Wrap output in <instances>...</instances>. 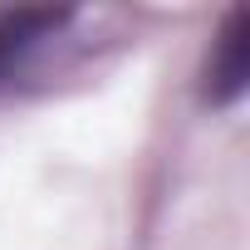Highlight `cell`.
Returning <instances> with one entry per match:
<instances>
[{"label": "cell", "mask_w": 250, "mask_h": 250, "mask_svg": "<svg viewBox=\"0 0 250 250\" xmlns=\"http://www.w3.org/2000/svg\"><path fill=\"white\" fill-rule=\"evenodd\" d=\"M69 25H74V10H54V5H44V10H30V5L25 10H0V83H15L30 69V59Z\"/></svg>", "instance_id": "obj_2"}, {"label": "cell", "mask_w": 250, "mask_h": 250, "mask_svg": "<svg viewBox=\"0 0 250 250\" xmlns=\"http://www.w3.org/2000/svg\"><path fill=\"white\" fill-rule=\"evenodd\" d=\"M250 83V15L235 5L226 10L216 40H211V54H206V69H201V98L211 108H230Z\"/></svg>", "instance_id": "obj_1"}]
</instances>
